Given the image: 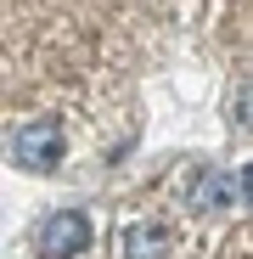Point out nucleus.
I'll return each mask as SVG.
<instances>
[{
	"label": "nucleus",
	"instance_id": "obj_4",
	"mask_svg": "<svg viewBox=\"0 0 253 259\" xmlns=\"http://www.w3.org/2000/svg\"><path fill=\"white\" fill-rule=\"evenodd\" d=\"M236 118L253 124V84H242V91H236Z\"/></svg>",
	"mask_w": 253,
	"mask_h": 259
},
{
	"label": "nucleus",
	"instance_id": "obj_3",
	"mask_svg": "<svg viewBox=\"0 0 253 259\" xmlns=\"http://www.w3.org/2000/svg\"><path fill=\"white\" fill-rule=\"evenodd\" d=\"M124 248H130V259H158L163 253V231L158 226H135L130 237H124Z\"/></svg>",
	"mask_w": 253,
	"mask_h": 259
},
{
	"label": "nucleus",
	"instance_id": "obj_1",
	"mask_svg": "<svg viewBox=\"0 0 253 259\" xmlns=\"http://www.w3.org/2000/svg\"><path fill=\"white\" fill-rule=\"evenodd\" d=\"M12 158H17L23 169H51V163L62 158V136H57V124H51V118L23 124L17 136H12Z\"/></svg>",
	"mask_w": 253,
	"mask_h": 259
},
{
	"label": "nucleus",
	"instance_id": "obj_2",
	"mask_svg": "<svg viewBox=\"0 0 253 259\" xmlns=\"http://www.w3.org/2000/svg\"><path fill=\"white\" fill-rule=\"evenodd\" d=\"M39 248H45L51 259H68V253H79V248H90V220H84L79 208L51 214V220L39 226Z\"/></svg>",
	"mask_w": 253,
	"mask_h": 259
},
{
	"label": "nucleus",
	"instance_id": "obj_5",
	"mask_svg": "<svg viewBox=\"0 0 253 259\" xmlns=\"http://www.w3.org/2000/svg\"><path fill=\"white\" fill-rule=\"evenodd\" d=\"M242 197H247V203H253V163H247V169H242Z\"/></svg>",
	"mask_w": 253,
	"mask_h": 259
}]
</instances>
